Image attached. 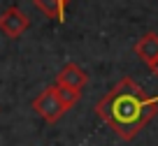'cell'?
I'll use <instances>...</instances> for the list:
<instances>
[{
	"label": "cell",
	"instance_id": "6da1fadb",
	"mask_svg": "<svg viewBox=\"0 0 158 146\" xmlns=\"http://www.w3.org/2000/svg\"><path fill=\"white\" fill-rule=\"evenodd\" d=\"M95 114L121 139L130 141L158 114V95H147L135 79L123 77L98 100Z\"/></svg>",
	"mask_w": 158,
	"mask_h": 146
},
{
	"label": "cell",
	"instance_id": "7a4b0ae2",
	"mask_svg": "<svg viewBox=\"0 0 158 146\" xmlns=\"http://www.w3.org/2000/svg\"><path fill=\"white\" fill-rule=\"evenodd\" d=\"M33 109L44 118L47 123L60 121L63 114L68 112L65 104L60 102V97H58V88H56V83H54V86H49V88H44V91L35 97V100H33Z\"/></svg>",
	"mask_w": 158,
	"mask_h": 146
},
{
	"label": "cell",
	"instance_id": "3957f363",
	"mask_svg": "<svg viewBox=\"0 0 158 146\" xmlns=\"http://www.w3.org/2000/svg\"><path fill=\"white\" fill-rule=\"evenodd\" d=\"M28 26H30L28 14H26L23 10H19V7H7V10L0 14V30L12 39L21 37V35L28 30Z\"/></svg>",
	"mask_w": 158,
	"mask_h": 146
},
{
	"label": "cell",
	"instance_id": "277c9868",
	"mask_svg": "<svg viewBox=\"0 0 158 146\" xmlns=\"http://www.w3.org/2000/svg\"><path fill=\"white\" fill-rule=\"evenodd\" d=\"M89 81V74L79 67L77 63H68L60 67V72L56 74V86L60 88H74V91H81Z\"/></svg>",
	"mask_w": 158,
	"mask_h": 146
},
{
	"label": "cell",
	"instance_id": "5b68a950",
	"mask_svg": "<svg viewBox=\"0 0 158 146\" xmlns=\"http://www.w3.org/2000/svg\"><path fill=\"white\" fill-rule=\"evenodd\" d=\"M133 49H135V56L149 67L153 60H158V33H153V30L144 33L142 37L135 42Z\"/></svg>",
	"mask_w": 158,
	"mask_h": 146
},
{
	"label": "cell",
	"instance_id": "8992f818",
	"mask_svg": "<svg viewBox=\"0 0 158 146\" xmlns=\"http://www.w3.org/2000/svg\"><path fill=\"white\" fill-rule=\"evenodd\" d=\"M33 2L44 16L56 19V21H60V23L65 21V10H68L70 0H33Z\"/></svg>",
	"mask_w": 158,
	"mask_h": 146
},
{
	"label": "cell",
	"instance_id": "52a82bcc",
	"mask_svg": "<svg viewBox=\"0 0 158 146\" xmlns=\"http://www.w3.org/2000/svg\"><path fill=\"white\" fill-rule=\"evenodd\" d=\"M58 88V97H60V102L65 104V109H72L74 104L79 102V97H81V91H74V88Z\"/></svg>",
	"mask_w": 158,
	"mask_h": 146
},
{
	"label": "cell",
	"instance_id": "ba28073f",
	"mask_svg": "<svg viewBox=\"0 0 158 146\" xmlns=\"http://www.w3.org/2000/svg\"><path fill=\"white\" fill-rule=\"evenodd\" d=\"M149 70H151V74H153V77H158V60H153V63L149 65Z\"/></svg>",
	"mask_w": 158,
	"mask_h": 146
}]
</instances>
